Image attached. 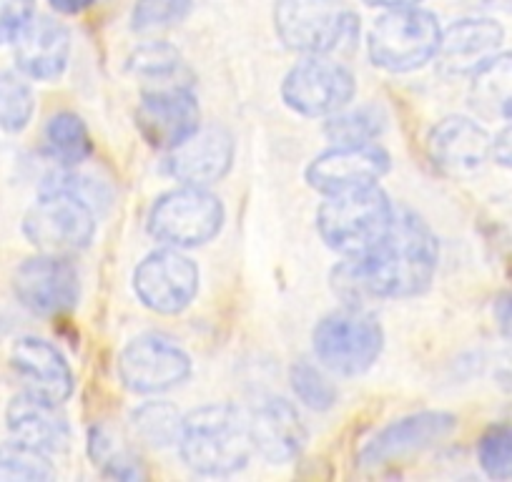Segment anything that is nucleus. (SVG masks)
Listing matches in <instances>:
<instances>
[{
	"label": "nucleus",
	"instance_id": "obj_1",
	"mask_svg": "<svg viewBox=\"0 0 512 482\" xmlns=\"http://www.w3.org/2000/svg\"><path fill=\"white\" fill-rule=\"evenodd\" d=\"M440 249L430 226L410 209H395L390 229L372 249L347 257L332 272V289L347 307L372 299L417 297L432 284Z\"/></svg>",
	"mask_w": 512,
	"mask_h": 482
},
{
	"label": "nucleus",
	"instance_id": "obj_33",
	"mask_svg": "<svg viewBox=\"0 0 512 482\" xmlns=\"http://www.w3.org/2000/svg\"><path fill=\"white\" fill-rule=\"evenodd\" d=\"M36 18V0H0V46L13 43Z\"/></svg>",
	"mask_w": 512,
	"mask_h": 482
},
{
	"label": "nucleus",
	"instance_id": "obj_14",
	"mask_svg": "<svg viewBox=\"0 0 512 482\" xmlns=\"http://www.w3.org/2000/svg\"><path fill=\"white\" fill-rule=\"evenodd\" d=\"M136 126L146 144L171 151L184 144L199 129V103L184 86H166L146 91L136 108Z\"/></svg>",
	"mask_w": 512,
	"mask_h": 482
},
{
	"label": "nucleus",
	"instance_id": "obj_16",
	"mask_svg": "<svg viewBox=\"0 0 512 482\" xmlns=\"http://www.w3.org/2000/svg\"><path fill=\"white\" fill-rule=\"evenodd\" d=\"M234 164V139L221 126L196 129L184 144L171 149L169 171L184 186L216 184L229 174Z\"/></svg>",
	"mask_w": 512,
	"mask_h": 482
},
{
	"label": "nucleus",
	"instance_id": "obj_26",
	"mask_svg": "<svg viewBox=\"0 0 512 482\" xmlns=\"http://www.w3.org/2000/svg\"><path fill=\"white\" fill-rule=\"evenodd\" d=\"M56 477L46 452L11 440L0 445V482H46Z\"/></svg>",
	"mask_w": 512,
	"mask_h": 482
},
{
	"label": "nucleus",
	"instance_id": "obj_29",
	"mask_svg": "<svg viewBox=\"0 0 512 482\" xmlns=\"http://www.w3.org/2000/svg\"><path fill=\"white\" fill-rule=\"evenodd\" d=\"M477 462L492 480L512 477V425H495L477 442Z\"/></svg>",
	"mask_w": 512,
	"mask_h": 482
},
{
	"label": "nucleus",
	"instance_id": "obj_22",
	"mask_svg": "<svg viewBox=\"0 0 512 482\" xmlns=\"http://www.w3.org/2000/svg\"><path fill=\"white\" fill-rule=\"evenodd\" d=\"M502 26L492 18H465L457 21L442 33L440 51H437V63L440 71L447 76H465L475 73L487 58L495 56L500 48Z\"/></svg>",
	"mask_w": 512,
	"mask_h": 482
},
{
	"label": "nucleus",
	"instance_id": "obj_21",
	"mask_svg": "<svg viewBox=\"0 0 512 482\" xmlns=\"http://www.w3.org/2000/svg\"><path fill=\"white\" fill-rule=\"evenodd\" d=\"M16 66L33 81H56L71 58V33L56 18H33L13 41Z\"/></svg>",
	"mask_w": 512,
	"mask_h": 482
},
{
	"label": "nucleus",
	"instance_id": "obj_11",
	"mask_svg": "<svg viewBox=\"0 0 512 482\" xmlns=\"http://www.w3.org/2000/svg\"><path fill=\"white\" fill-rule=\"evenodd\" d=\"M13 292L28 312L38 317H58L78 304L81 279L66 257L41 252L16 269Z\"/></svg>",
	"mask_w": 512,
	"mask_h": 482
},
{
	"label": "nucleus",
	"instance_id": "obj_8",
	"mask_svg": "<svg viewBox=\"0 0 512 482\" xmlns=\"http://www.w3.org/2000/svg\"><path fill=\"white\" fill-rule=\"evenodd\" d=\"M224 226V206L201 186H181L159 196L151 206L149 231L154 239L174 249L201 247Z\"/></svg>",
	"mask_w": 512,
	"mask_h": 482
},
{
	"label": "nucleus",
	"instance_id": "obj_31",
	"mask_svg": "<svg viewBox=\"0 0 512 482\" xmlns=\"http://www.w3.org/2000/svg\"><path fill=\"white\" fill-rule=\"evenodd\" d=\"M191 11V0H136L131 11V28L139 33L176 26Z\"/></svg>",
	"mask_w": 512,
	"mask_h": 482
},
{
	"label": "nucleus",
	"instance_id": "obj_12",
	"mask_svg": "<svg viewBox=\"0 0 512 482\" xmlns=\"http://www.w3.org/2000/svg\"><path fill=\"white\" fill-rule=\"evenodd\" d=\"M134 292L151 312L179 314L199 292V269L181 249H159L136 267Z\"/></svg>",
	"mask_w": 512,
	"mask_h": 482
},
{
	"label": "nucleus",
	"instance_id": "obj_7",
	"mask_svg": "<svg viewBox=\"0 0 512 482\" xmlns=\"http://www.w3.org/2000/svg\"><path fill=\"white\" fill-rule=\"evenodd\" d=\"M314 354L327 370L339 375H362L382 354L384 332L372 314L359 307L332 312L314 327Z\"/></svg>",
	"mask_w": 512,
	"mask_h": 482
},
{
	"label": "nucleus",
	"instance_id": "obj_3",
	"mask_svg": "<svg viewBox=\"0 0 512 482\" xmlns=\"http://www.w3.org/2000/svg\"><path fill=\"white\" fill-rule=\"evenodd\" d=\"M81 179L58 174L46 179L41 196L23 219V234L46 254L81 252L96 234V214L81 191Z\"/></svg>",
	"mask_w": 512,
	"mask_h": 482
},
{
	"label": "nucleus",
	"instance_id": "obj_6",
	"mask_svg": "<svg viewBox=\"0 0 512 482\" xmlns=\"http://www.w3.org/2000/svg\"><path fill=\"white\" fill-rule=\"evenodd\" d=\"M274 28L282 43L304 56H327L352 43L357 16L342 0H277Z\"/></svg>",
	"mask_w": 512,
	"mask_h": 482
},
{
	"label": "nucleus",
	"instance_id": "obj_35",
	"mask_svg": "<svg viewBox=\"0 0 512 482\" xmlns=\"http://www.w3.org/2000/svg\"><path fill=\"white\" fill-rule=\"evenodd\" d=\"M51 3V8L56 13H61V16H78V13H83L86 8L93 6V0H48Z\"/></svg>",
	"mask_w": 512,
	"mask_h": 482
},
{
	"label": "nucleus",
	"instance_id": "obj_17",
	"mask_svg": "<svg viewBox=\"0 0 512 482\" xmlns=\"http://www.w3.org/2000/svg\"><path fill=\"white\" fill-rule=\"evenodd\" d=\"M11 365L28 392L63 405L73 395V372L61 349L41 337H21L13 344Z\"/></svg>",
	"mask_w": 512,
	"mask_h": 482
},
{
	"label": "nucleus",
	"instance_id": "obj_2",
	"mask_svg": "<svg viewBox=\"0 0 512 482\" xmlns=\"http://www.w3.org/2000/svg\"><path fill=\"white\" fill-rule=\"evenodd\" d=\"M181 460L199 475H234L254 452L249 420L231 405H204L184 417Z\"/></svg>",
	"mask_w": 512,
	"mask_h": 482
},
{
	"label": "nucleus",
	"instance_id": "obj_13",
	"mask_svg": "<svg viewBox=\"0 0 512 482\" xmlns=\"http://www.w3.org/2000/svg\"><path fill=\"white\" fill-rule=\"evenodd\" d=\"M390 171V154L377 144H337L307 166V184L324 196L374 186Z\"/></svg>",
	"mask_w": 512,
	"mask_h": 482
},
{
	"label": "nucleus",
	"instance_id": "obj_19",
	"mask_svg": "<svg viewBox=\"0 0 512 482\" xmlns=\"http://www.w3.org/2000/svg\"><path fill=\"white\" fill-rule=\"evenodd\" d=\"M254 452L274 465H284L299 457L307 445V427L299 417L297 407L282 397H267L256 405L249 417Z\"/></svg>",
	"mask_w": 512,
	"mask_h": 482
},
{
	"label": "nucleus",
	"instance_id": "obj_10",
	"mask_svg": "<svg viewBox=\"0 0 512 482\" xmlns=\"http://www.w3.org/2000/svg\"><path fill=\"white\" fill-rule=\"evenodd\" d=\"M118 375L131 392L159 395L179 387L191 375V359L184 347L166 334H141L121 352Z\"/></svg>",
	"mask_w": 512,
	"mask_h": 482
},
{
	"label": "nucleus",
	"instance_id": "obj_18",
	"mask_svg": "<svg viewBox=\"0 0 512 482\" xmlns=\"http://www.w3.org/2000/svg\"><path fill=\"white\" fill-rule=\"evenodd\" d=\"M427 154L445 174H472L492 154V139L472 118L447 116L432 126L427 136Z\"/></svg>",
	"mask_w": 512,
	"mask_h": 482
},
{
	"label": "nucleus",
	"instance_id": "obj_4",
	"mask_svg": "<svg viewBox=\"0 0 512 482\" xmlns=\"http://www.w3.org/2000/svg\"><path fill=\"white\" fill-rule=\"evenodd\" d=\"M395 219V206L377 184L334 194L319 206L317 229L329 249L354 257L372 249Z\"/></svg>",
	"mask_w": 512,
	"mask_h": 482
},
{
	"label": "nucleus",
	"instance_id": "obj_37",
	"mask_svg": "<svg viewBox=\"0 0 512 482\" xmlns=\"http://www.w3.org/2000/svg\"><path fill=\"white\" fill-rule=\"evenodd\" d=\"M367 6L372 8H384V11H390V8H410V6H420L422 0H364Z\"/></svg>",
	"mask_w": 512,
	"mask_h": 482
},
{
	"label": "nucleus",
	"instance_id": "obj_28",
	"mask_svg": "<svg viewBox=\"0 0 512 482\" xmlns=\"http://www.w3.org/2000/svg\"><path fill=\"white\" fill-rule=\"evenodd\" d=\"M33 91L13 73H0V134H18L33 118Z\"/></svg>",
	"mask_w": 512,
	"mask_h": 482
},
{
	"label": "nucleus",
	"instance_id": "obj_9",
	"mask_svg": "<svg viewBox=\"0 0 512 482\" xmlns=\"http://www.w3.org/2000/svg\"><path fill=\"white\" fill-rule=\"evenodd\" d=\"M357 83L352 71L327 56H307L287 73L282 98L299 116H334L349 106Z\"/></svg>",
	"mask_w": 512,
	"mask_h": 482
},
{
	"label": "nucleus",
	"instance_id": "obj_30",
	"mask_svg": "<svg viewBox=\"0 0 512 482\" xmlns=\"http://www.w3.org/2000/svg\"><path fill=\"white\" fill-rule=\"evenodd\" d=\"M289 380H292V390L299 397V402L312 407V410L324 412L337 402V387L309 362H297L289 372Z\"/></svg>",
	"mask_w": 512,
	"mask_h": 482
},
{
	"label": "nucleus",
	"instance_id": "obj_15",
	"mask_svg": "<svg viewBox=\"0 0 512 482\" xmlns=\"http://www.w3.org/2000/svg\"><path fill=\"white\" fill-rule=\"evenodd\" d=\"M455 425V417L447 412H417V415L402 417L379 430L359 452V460L367 467L400 460V457L442 442L455 430Z\"/></svg>",
	"mask_w": 512,
	"mask_h": 482
},
{
	"label": "nucleus",
	"instance_id": "obj_24",
	"mask_svg": "<svg viewBox=\"0 0 512 482\" xmlns=\"http://www.w3.org/2000/svg\"><path fill=\"white\" fill-rule=\"evenodd\" d=\"M46 149L58 164L76 166L93 154V141L81 116L71 111L56 113L43 131Z\"/></svg>",
	"mask_w": 512,
	"mask_h": 482
},
{
	"label": "nucleus",
	"instance_id": "obj_34",
	"mask_svg": "<svg viewBox=\"0 0 512 482\" xmlns=\"http://www.w3.org/2000/svg\"><path fill=\"white\" fill-rule=\"evenodd\" d=\"M492 156H495L502 166H510L512 169V124H507L505 129L497 134V139L492 141Z\"/></svg>",
	"mask_w": 512,
	"mask_h": 482
},
{
	"label": "nucleus",
	"instance_id": "obj_5",
	"mask_svg": "<svg viewBox=\"0 0 512 482\" xmlns=\"http://www.w3.org/2000/svg\"><path fill=\"white\" fill-rule=\"evenodd\" d=\"M442 28L420 6L390 8L369 31V58L390 73H410L430 63L440 51Z\"/></svg>",
	"mask_w": 512,
	"mask_h": 482
},
{
	"label": "nucleus",
	"instance_id": "obj_25",
	"mask_svg": "<svg viewBox=\"0 0 512 482\" xmlns=\"http://www.w3.org/2000/svg\"><path fill=\"white\" fill-rule=\"evenodd\" d=\"M131 425H134V432L139 435V440L146 442V445L169 447L174 442H179L184 417L169 402H146V405L134 410Z\"/></svg>",
	"mask_w": 512,
	"mask_h": 482
},
{
	"label": "nucleus",
	"instance_id": "obj_32",
	"mask_svg": "<svg viewBox=\"0 0 512 482\" xmlns=\"http://www.w3.org/2000/svg\"><path fill=\"white\" fill-rule=\"evenodd\" d=\"M179 63V51L174 46L154 41L131 53V58H128V71H134L146 78H166L171 73H176Z\"/></svg>",
	"mask_w": 512,
	"mask_h": 482
},
{
	"label": "nucleus",
	"instance_id": "obj_27",
	"mask_svg": "<svg viewBox=\"0 0 512 482\" xmlns=\"http://www.w3.org/2000/svg\"><path fill=\"white\" fill-rule=\"evenodd\" d=\"M384 131V113L377 106L352 108V111H337L329 116L324 134L334 144H372Z\"/></svg>",
	"mask_w": 512,
	"mask_h": 482
},
{
	"label": "nucleus",
	"instance_id": "obj_36",
	"mask_svg": "<svg viewBox=\"0 0 512 482\" xmlns=\"http://www.w3.org/2000/svg\"><path fill=\"white\" fill-rule=\"evenodd\" d=\"M497 317H500V324L502 329H505V334H510L512 337V297L502 299L500 307H497Z\"/></svg>",
	"mask_w": 512,
	"mask_h": 482
},
{
	"label": "nucleus",
	"instance_id": "obj_23",
	"mask_svg": "<svg viewBox=\"0 0 512 482\" xmlns=\"http://www.w3.org/2000/svg\"><path fill=\"white\" fill-rule=\"evenodd\" d=\"M470 101L482 118L512 121V51L495 53L472 73Z\"/></svg>",
	"mask_w": 512,
	"mask_h": 482
},
{
	"label": "nucleus",
	"instance_id": "obj_20",
	"mask_svg": "<svg viewBox=\"0 0 512 482\" xmlns=\"http://www.w3.org/2000/svg\"><path fill=\"white\" fill-rule=\"evenodd\" d=\"M58 407L61 405L43 400L28 390L13 397L6 410V422L13 440L46 452V455L66 452L71 445V427Z\"/></svg>",
	"mask_w": 512,
	"mask_h": 482
}]
</instances>
